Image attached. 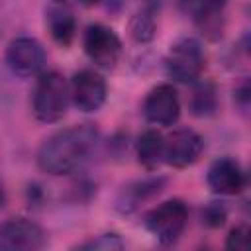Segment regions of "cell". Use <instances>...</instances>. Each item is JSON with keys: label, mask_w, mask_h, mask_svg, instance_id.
<instances>
[{"label": "cell", "mask_w": 251, "mask_h": 251, "mask_svg": "<svg viewBox=\"0 0 251 251\" xmlns=\"http://www.w3.org/2000/svg\"><path fill=\"white\" fill-rule=\"evenodd\" d=\"M100 133L92 124H80L53 133L37 151V165L49 175H71L92 157Z\"/></svg>", "instance_id": "cell-1"}, {"label": "cell", "mask_w": 251, "mask_h": 251, "mask_svg": "<svg viewBox=\"0 0 251 251\" xmlns=\"http://www.w3.org/2000/svg\"><path fill=\"white\" fill-rule=\"evenodd\" d=\"M71 90L65 76L57 71L43 73L33 90V114L43 124L59 122L67 114Z\"/></svg>", "instance_id": "cell-2"}, {"label": "cell", "mask_w": 251, "mask_h": 251, "mask_svg": "<svg viewBox=\"0 0 251 251\" xmlns=\"http://www.w3.org/2000/svg\"><path fill=\"white\" fill-rule=\"evenodd\" d=\"M204 61L206 57L200 41L194 37H180L171 45L165 57V69L173 80L190 84L200 76Z\"/></svg>", "instance_id": "cell-3"}, {"label": "cell", "mask_w": 251, "mask_h": 251, "mask_svg": "<svg viewBox=\"0 0 251 251\" xmlns=\"http://www.w3.org/2000/svg\"><path fill=\"white\" fill-rule=\"evenodd\" d=\"M186 224H188V208L178 198L155 206L145 216V227L165 245L175 243L182 235Z\"/></svg>", "instance_id": "cell-4"}, {"label": "cell", "mask_w": 251, "mask_h": 251, "mask_svg": "<svg viewBox=\"0 0 251 251\" xmlns=\"http://www.w3.org/2000/svg\"><path fill=\"white\" fill-rule=\"evenodd\" d=\"M82 45H84V51L90 57V61L102 69H112L120 61L122 41L114 33V29H110L102 24H90L86 27Z\"/></svg>", "instance_id": "cell-5"}, {"label": "cell", "mask_w": 251, "mask_h": 251, "mask_svg": "<svg viewBox=\"0 0 251 251\" xmlns=\"http://www.w3.org/2000/svg\"><path fill=\"white\" fill-rule=\"evenodd\" d=\"M45 231L31 220L14 218L0 226L2 251H35L45 245Z\"/></svg>", "instance_id": "cell-6"}, {"label": "cell", "mask_w": 251, "mask_h": 251, "mask_svg": "<svg viewBox=\"0 0 251 251\" xmlns=\"http://www.w3.org/2000/svg\"><path fill=\"white\" fill-rule=\"evenodd\" d=\"M6 63L18 76H33L45 67V49L33 37H18L6 49Z\"/></svg>", "instance_id": "cell-7"}, {"label": "cell", "mask_w": 251, "mask_h": 251, "mask_svg": "<svg viewBox=\"0 0 251 251\" xmlns=\"http://www.w3.org/2000/svg\"><path fill=\"white\" fill-rule=\"evenodd\" d=\"M71 98L80 112H96L106 100V82L104 78L90 69L78 71L71 80Z\"/></svg>", "instance_id": "cell-8"}, {"label": "cell", "mask_w": 251, "mask_h": 251, "mask_svg": "<svg viewBox=\"0 0 251 251\" xmlns=\"http://www.w3.org/2000/svg\"><path fill=\"white\" fill-rule=\"evenodd\" d=\"M180 102L171 84L155 86L143 100V116L155 126H173L178 120Z\"/></svg>", "instance_id": "cell-9"}, {"label": "cell", "mask_w": 251, "mask_h": 251, "mask_svg": "<svg viewBox=\"0 0 251 251\" xmlns=\"http://www.w3.org/2000/svg\"><path fill=\"white\" fill-rule=\"evenodd\" d=\"M202 137L192 129H176L165 139L163 161L171 167L182 169L198 161L202 153Z\"/></svg>", "instance_id": "cell-10"}, {"label": "cell", "mask_w": 251, "mask_h": 251, "mask_svg": "<svg viewBox=\"0 0 251 251\" xmlns=\"http://www.w3.org/2000/svg\"><path fill=\"white\" fill-rule=\"evenodd\" d=\"M206 180H208V186L212 192L224 194V196H233L245 188L247 176H245L243 167L235 159L222 157L210 165Z\"/></svg>", "instance_id": "cell-11"}, {"label": "cell", "mask_w": 251, "mask_h": 251, "mask_svg": "<svg viewBox=\"0 0 251 251\" xmlns=\"http://www.w3.org/2000/svg\"><path fill=\"white\" fill-rule=\"evenodd\" d=\"M45 25L49 35L61 47H69L76 33V18L67 0H49L45 6Z\"/></svg>", "instance_id": "cell-12"}, {"label": "cell", "mask_w": 251, "mask_h": 251, "mask_svg": "<svg viewBox=\"0 0 251 251\" xmlns=\"http://www.w3.org/2000/svg\"><path fill=\"white\" fill-rule=\"evenodd\" d=\"M165 186V178H145V180H135L127 186H124V190L120 192L118 200H116V206L120 212L127 214V212H133L137 210L145 200H149L151 196L159 194Z\"/></svg>", "instance_id": "cell-13"}, {"label": "cell", "mask_w": 251, "mask_h": 251, "mask_svg": "<svg viewBox=\"0 0 251 251\" xmlns=\"http://www.w3.org/2000/svg\"><path fill=\"white\" fill-rule=\"evenodd\" d=\"M163 151H165V137L159 131L147 129L139 135L135 153H137V161L147 171H153L163 163Z\"/></svg>", "instance_id": "cell-14"}, {"label": "cell", "mask_w": 251, "mask_h": 251, "mask_svg": "<svg viewBox=\"0 0 251 251\" xmlns=\"http://www.w3.org/2000/svg\"><path fill=\"white\" fill-rule=\"evenodd\" d=\"M180 10L198 24H210L222 14L226 0H178Z\"/></svg>", "instance_id": "cell-15"}, {"label": "cell", "mask_w": 251, "mask_h": 251, "mask_svg": "<svg viewBox=\"0 0 251 251\" xmlns=\"http://www.w3.org/2000/svg\"><path fill=\"white\" fill-rule=\"evenodd\" d=\"M190 108L194 116H210L216 110V92L212 88V84H200L190 100Z\"/></svg>", "instance_id": "cell-16"}, {"label": "cell", "mask_w": 251, "mask_h": 251, "mask_svg": "<svg viewBox=\"0 0 251 251\" xmlns=\"http://www.w3.org/2000/svg\"><path fill=\"white\" fill-rule=\"evenodd\" d=\"M129 33L135 41L139 43H147L153 39L155 35V20L149 12H139L131 18L129 22Z\"/></svg>", "instance_id": "cell-17"}, {"label": "cell", "mask_w": 251, "mask_h": 251, "mask_svg": "<svg viewBox=\"0 0 251 251\" xmlns=\"http://www.w3.org/2000/svg\"><path fill=\"white\" fill-rule=\"evenodd\" d=\"M122 245L124 243L116 233H104V235H98V237L82 243L80 249H106V251H110V249H120Z\"/></svg>", "instance_id": "cell-18"}, {"label": "cell", "mask_w": 251, "mask_h": 251, "mask_svg": "<svg viewBox=\"0 0 251 251\" xmlns=\"http://www.w3.org/2000/svg\"><path fill=\"white\" fill-rule=\"evenodd\" d=\"M247 243H249V229L245 226H239L229 231L226 247L233 249V251H243V249H247Z\"/></svg>", "instance_id": "cell-19"}, {"label": "cell", "mask_w": 251, "mask_h": 251, "mask_svg": "<svg viewBox=\"0 0 251 251\" xmlns=\"http://www.w3.org/2000/svg\"><path fill=\"white\" fill-rule=\"evenodd\" d=\"M224 220H226V210H224L220 204H210V206L206 208V212H204V222H206L208 226L218 227V226L224 224Z\"/></svg>", "instance_id": "cell-20"}, {"label": "cell", "mask_w": 251, "mask_h": 251, "mask_svg": "<svg viewBox=\"0 0 251 251\" xmlns=\"http://www.w3.org/2000/svg\"><path fill=\"white\" fill-rule=\"evenodd\" d=\"M102 0H78V4H82V6H96V4H100Z\"/></svg>", "instance_id": "cell-21"}, {"label": "cell", "mask_w": 251, "mask_h": 251, "mask_svg": "<svg viewBox=\"0 0 251 251\" xmlns=\"http://www.w3.org/2000/svg\"><path fill=\"white\" fill-rule=\"evenodd\" d=\"M4 202H6V194H4V188H2V184H0V210H2Z\"/></svg>", "instance_id": "cell-22"}]
</instances>
